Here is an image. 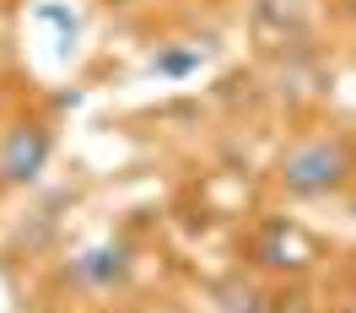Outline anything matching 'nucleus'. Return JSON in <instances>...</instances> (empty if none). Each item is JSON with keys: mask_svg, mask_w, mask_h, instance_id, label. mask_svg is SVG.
I'll return each instance as SVG.
<instances>
[{"mask_svg": "<svg viewBox=\"0 0 356 313\" xmlns=\"http://www.w3.org/2000/svg\"><path fill=\"white\" fill-rule=\"evenodd\" d=\"M270 184L291 205L340 200L346 189H356V135L351 130H308L297 141H286L275 168H270Z\"/></svg>", "mask_w": 356, "mask_h": 313, "instance_id": "1", "label": "nucleus"}, {"mask_svg": "<svg viewBox=\"0 0 356 313\" xmlns=\"http://www.w3.org/2000/svg\"><path fill=\"white\" fill-rule=\"evenodd\" d=\"M135 259L130 238H92V243H76L54 270V291L65 303H108V297H124L135 281Z\"/></svg>", "mask_w": 356, "mask_h": 313, "instance_id": "2", "label": "nucleus"}, {"mask_svg": "<svg viewBox=\"0 0 356 313\" xmlns=\"http://www.w3.org/2000/svg\"><path fill=\"white\" fill-rule=\"evenodd\" d=\"M60 152V119L54 113H27L17 109L0 125V200L27 195L49 173V162Z\"/></svg>", "mask_w": 356, "mask_h": 313, "instance_id": "3", "label": "nucleus"}, {"mask_svg": "<svg viewBox=\"0 0 356 313\" xmlns=\"http://www.w3.org/2000/svg\"><path fill=\"white\" fill-rule=\"evenodd\" d=\"M318 265V238L297 216H265L248 238V270L259 275H302Z\"/></svg>", "mask_w": 356, "mask_h": 313, "instance_id": "4", "label": "nucleus"}, {"mask_svg": "<svg viewBox=\"0 0 356 313\" xmlns=\"http://www.w3.org/2000/svg\"><path fill=\"white\" fill-rule=\"evenodd\" d=\"M248 27L265 54H308L313 44V6L308 0H248Z\"/></svg>", "mask_w": 356, "mask_h": 313, "instance_id": "5", "label": "nucleus"}, {"mask_svg": "<svg viewBox=\"0 0 356 313\" xmlns=\"http://www.w3.org/2000/svg\"><path fill=\"white\" fill-rule=\"evenodd\" d=\"M211 303L222 313H286L281 308V291L270 287L259 270H232L211 287Z\"/></svg>", "mask_w": 356, "mask_h": 313, "instance_id": "6", "label": "nucleus"}, {"mask_svg": "<svg viewBox=\"0 0 356 313\" xmlns=\"http://www.w3.org/2000/svg\"><path fill=\"white\" fill-rule=\"evenodd\" d=\"M65 205H70V195H60V200H49V205H38L27 222L11 227V238H6V248H0V254H6V259H38V254L49 248V238L60 232V211H65Z\"/></svg>", "mask_w": 356, "mask_h": 313, "instance_id": "7", "label": "nucleus"}, {"mask_svg": "<svg viewBox=\"0 0 356 313\" xmlns=\"http://www.w3.org/2000/svg\"><path fill=\"white\" fill-rule=\"evenodd\" d=\"M205 65H211V49H195V38H173V44H156L146 54V70L162 76V81H184V76H195Z\"/></svg>", "mask_w": 356, "mask_h": 313, "instance_id": "8", "label": "nucleus"}, {"mask_svg": "<svg viewBox=\"0 0 356 313\" xmlns=\"http://www.w3.org/2000/svg\"><path fill=\"white\" fill-rule=\"evenodd\" d=\"M33 17L49 22V27H60V44H70V38L81 33V17H76L70 6H60V0H38V6H33Z\"/></svg>", "mask_w": 356, "mask_h": 313, "instance_id": "9", "label": "nucleus"}, {"mask_svg": "<svg viewBox=\"0 0 356 313\" xmlns=\"http://www.w3.org/2000/svg\"><path fill=\"white\" fill-rule=\"evenodd\" d=\"M330 313H356V297H346V303H334Z\"/></svg>", "mask_w": 356, "mask_h": 313, "instance_id": "10", "label": "nucleus"}, {"mask_svg": "<svg viewBox=\"0 0 356 313\" xmlns=\"http://www.w3.org/2000/svg\"><path fill=\"white\" fill-rule=\"evenodd\" d=\"M6 119H11V103H6V97H0V125H6Z\"/></svg>", "mask_w": 356, "mask_h": 313, "instance_id": "11", "label": "nucleus"}, {"mask_svg": "<svg viewBox=\"0 0 356 313\" xmlns=\"http://www.w3.org/2000/svg\"><path fill=\"white\" fill-rule=\"evenodd\" d=\"M346 11H351V22H356V0H346Z\"/></svg>", "mask_w": 356, "mask_h": 313, "instance_id": "12", "label": "nucleus"}, {"mask_svg": "<svg viewBox=\"0 0 356 313\" xmlns=\"http://www.w3.org/2000/svg\"><path fill=\"white\" fill-rule=\"evenodd\" d=\"M135 313H168V308H135Z\"/></svg>", "mask_w": 356, "mask_h": 313, "instance_id": "13", "label": "nucleus"}, {"mask_svg": "<svg viewBox=\"0 0 356 313\" xmlns=\"http://www.w3.org/2000/svg\"><path fill=\"white\" fill-rule=\"evenodd\" d=\"M0 6H17V0H0Z\"/></svg>", "mask_w": 356, "mask_h": 313, "instance_id": "14", "label": "nucleus"}]
</instances>
